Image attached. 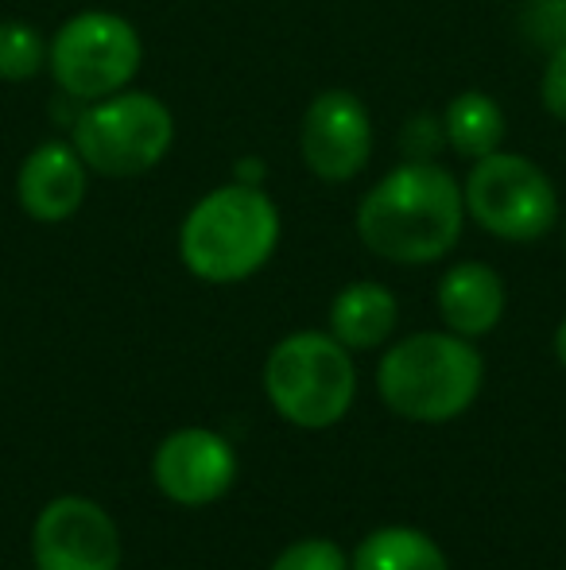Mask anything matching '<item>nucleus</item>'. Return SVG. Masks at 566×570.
Segmentation results:
<instances>
[{
  "label": "nucleus",
  "mask_w": 566,
  "mask_h": 570,
  "mask_svg": "<svg viewBox=\"0 0 566 570\" xmlns=\"http://www.w3.org/2000/svg\"><path fill=\"white\" fill-rule=\"evenodd\" d=\"M466 226V195L446 167L408 159L393 167L357 206V237L393 264H430L446 256Z\"/></svg>",
  "instance_id": "1"
},
{
  "label": "nucleus",
  "mask_w": 566,
  "mask_h": 570,
  "mask_svg": "<svg viewBox=\"0 0 566 570\" xmlns=\"http://www.w3.org/2000/svg\"><path fill=\"white\" fill-rule=\"evenodd\" d=\"M280 206L260 183H226L202 195L179 229V261L206 284H241L280 245Z\"/></svg>",
  "instance_id": "2"
},
{
  "label": "nucleus",
  "mask_w": 566,
  "mask_h": 570,
  "mask_svg": "<svg viewBox=\"0 0 566 570\" xmlns=\"http://www.w3.org/2000/svg\"><path fill=\"white\" fill-rule=\"evenodd\" d=\"M481 353L461 334L424 331L396 342L377 368V389L396 415L416 423L458 420L481 392Z\"/></svg>",
  "instance_id": "3"
},
{
  "label": "nucleus",
  "mask_w": 566,
  "mask_h": 570,
  "mask_svg": "<svg viewBox=\"0 0 566 570\" xmlns=\"http://www.w3.org/2000/svg\"><path fill=\"white\" fill-rule=\"evenodd\" d=\"M265 392L287 423L326 431L349 412L357 373L349 350L334 334L299 331L272 345L265 361Z\"/></svg>",
  "instance_id": "4"
},
{
  "label": "nucleus",
  "mask_w": 566,
  "mask_h": 570,
  "mask_svg": "<svg viewBox=\"0 0 566 570\" xmlns=\"http://www.w3.org/2000/svg\"><path fill=\"white\" fill-rule=\"evenodd\" d=\"M70 144L93 175L132 179L163 164L175 144V117L156 94L121 90L86 101L70 128Z\"/></svg>",
  "instance_id": "5"
},
{
  "label": "nucleus",
  "mask_w": 566,
  "mask_h": 570,
  "mask_svg": "<svg viewBox=\"0 0 566 570\" xmlns=\"http://www.w3.org/2000/svg\"><path fill=\"white\" fill-rule=\"evenodd\" d=\"M143 62V43L125 16L90 8L62 23L47 43V70L70 101L109 98L132 86Z\"/></svg>",
  "instance_id": "6"
},
{
  "label": "nucleus",
  "mask_w": 566,
  "mask_h": 570,
  "mask_svg": "<svg viewBox=\"0 0 566 570\" xmlns=\"http://www.w3.org/2000/svg\"><path fill=\"white\" fill-rule=\"evenodd\" d=\"M466 218L500 240H539L559 222V195L539 164L520 151H489L474 159L466 183Z\"/></svg>",
  "instance_id": "7"
},
{
  "label": "nucleus",
  "mask_w": 566,
  "mask_h": 570,
  "mask_svg": "<svg viewBox=\"0 0 566 570\" xmlns=\"http://www.w3.org/2000/svg\"><path fill=\"white\" fill-rule=\"evenodd\" d=\"M36 570H121V532L98 501L59 497L31 528Z\"/></svg>",
  "instance_id": "8"
},
{
  "label": "nucleus",
  "mask_w": 566,
  "mask_h": 570,
  "mask_svg": "<svg viewBox=\"0 0 566 570\" xmlns=\"http://www.w3.org/2000/svg\"><path fill=\"white\" fill-rule=\"evenodd\" d=\"M299 151L310 175L322 183H349L369 167L373 117L349 90H326L307 106L299 125Z\"/></svg>",
  "instance_id": "9"
},
{
  "label": "nucleus",
  "mask_w": 566,
  "mask_h": 570,
  "mask_svg": "<svg viewBox=\"0 0 566 570\" xmlns=\"http://www.w3.org/2000/svg\"><path fill=\"white\" fill-rule=\"evenodd\" d=\"M151 478L159 493L175 504H214L229 493L237 478V454L229 439L210 428H182L159 443L151 458Z\"/></svg>",
  "instance_id": "10"
},
{
  "label": "nucleus",
  "mask_w": 566,
  "mask_h": 570,
  "mask_svg": "<svg viewBox=\"0 0 566 570\" xmlns=\"http://www.w3.org/2000/svg\"><path fill=\"white\" fill-rule=\"evenodd\" d=\"M86 187H90V167L70 140H47L31 148L16 175V198L23 214L43 226L75 218L78 206L86 203Z\"/></svg>",
  "instance_id": "11"
},
{
  "label": "nucleus",
  "mask_w": 566,
  "mask_h": 570,
  "mask_svg": "<svg viewBox=\"0 0 566 570\" xmlns=\"http://www.w3.org/2000/svg\"><path fill=\"white\" fill-rule=\"evenodd\" d=\"M435 303L446 331L461 334V338H481L505 315V279L489 264L461 261L438 279Z\"/></svg>",
  "instance_id": "12"
},
{
  "label": "nucleus",
  "mask_w": 566,
  "mask_h": 570,
  "mask_svg": "<svg viewBox=\"0 0 566 570\" xmlns=\"http://www.w3.org/2000/svg\"><path fill=\"white\" fill-rule=\"evenodd\" d=\"M400 323V303L377 279H357L341 287L330 303V334L346 350H377L380 342L393 338Z\"/></svg>",
  "instance_id": "13"
},
{
  "label": "nucleus",
  "mask_w": 566,
  "mask_h": 570,
  "mask_svg": "<svg viewBox=\"0 0 566 570\" xmlns=\"http://www.w3.org/2000/svg\"><path fill=\"white\" fill-rule=\"evenodd\" d=\"M443 136L461 159H481L505 140V109L485 90H461L443 114Z\"/></svg>",
  "instance_id": "14"
},
{
  "label": "nucleus",
  "mask_w": 566,
  "mask_h": 570,
  "mask_svg": "<svg viewBox=\"0 0 566 570\" xmlns=\"http://www.w3.org/2000/svg\"><path fill=\"white\" fill-rule=\"evenodd\" d=\"M349 570H450L430 535L416 528H380L357 543Z\"/></svg>",
  "instance_id": "15"
},
{
  "label": "nucleus",
  "mask_w": 566,
  "mask_h": 570,
  "mask_svg": "<svg viewBox=\"0 0 566 570\" xmlns=\"http://www.w3.org/2000/svg\"><path fill=\"white\" fill-rule=\"evenodd\" d=\"M47 67V43L39 28L23 20H0V82H28Z\"/></svg>",
  "instance_id": "16"
},
{
  "label": "nucleus",
  "mask_w": 566,
  "mask_h": 570,
  "mask_svg": "<svg viewBox=\"0 0 566 570\" xmlns=\"http://www.w3.org/2000/svg\"><path fill=\"white\" fill-rule=\"evenodd\" d=\"M272 570H349V563L338 543L315 535V540H299L284 556H276Z\"/></svg>",
  "instance_id": "17"
},
{
  "label": "nucleus",
  "mask_w": 566,
  "mask_h": 570,
  "mask_svg": "<svg viewBox=\"0 0 566 570\" xmlns=\"http://www.w3.org/2000/svg\"><path fill=\"white\" fill-rule=\"evenodd\" d=\"M539 94H544L547 114L566 120V39H563V43H555L552 62H547V70H544V86H539Z\"/></svg>",
  "instance_id": "18"
},
{
  "label": "nucleus",
  "mask_w": 566,
  "mask_h": 570,
  "mask_svg": "<svg viewBox=\"0 0 566 570\" xmlns=\"http://www.w3.org/2000/svg\"><path fill=\"white\" fill-rule=\"evenodd\" d=\"M555 357H559V365L566 368V318L559 323V331H555Z\"/></svg>",
  "instance_id": "19"
}]
</instances>
